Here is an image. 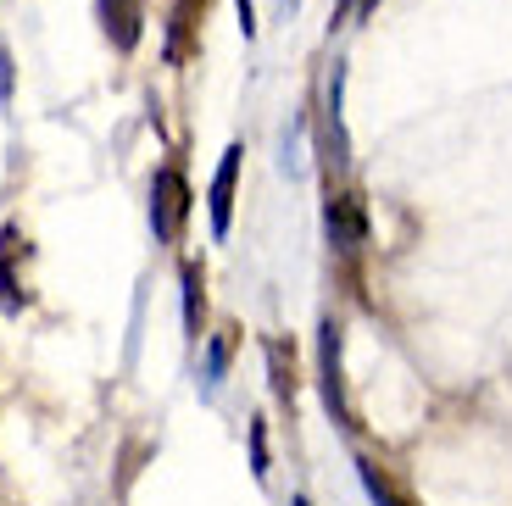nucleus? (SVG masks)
Instances as JSON below:
<instances>
[{"label":"nucleus","mask_w":512,"mask_h":506,"mask_svg":"<svg viewBox=\"0 0 512 506\" xmlns=\"http://www.w3.org/2000/svg\"><path fill=\"white\" fill-rule=\"evenodd\" d=\"M362 12H373V0H362Z\"/></svg>","instance_id":"15"},{"label":"nucleus","mask_w":512,"mask_h":506,"mask_svg":"<svg viewBox=\"0 0 512 506\" xmlns=\"http://www.w3.org/2000/svg\"><path fill=\"white\" fill-rule=\"evenodd\" d=\"M357 479H362V490H368L373 506H412V495L401 490V484L390 479V473H384L373 456H357Z\"/></svg>","instance_id":"7"},{"label":"nucleus","mask_w":512,"mask_h":506,"mask_svg":"<svg viewBox=\"0 0 512 506\" xmlns=\"http://www.w3.org/2000/svg\"><path fill=\"white\" fill-rule=\"evenodd\" d=\"M140 0H101V28L117 51H134L140 45Z\"/></svg>","instance_id":"5"},{"label":"nucleus","mask_w":512,"mask_h":506,"mask_svg":"<svg viewBox=\"0 0 512 506\" xmlns=\"http://www.w3.org/2000/svg\"><path fill=\"white\" fill-rule=\"evenodd\" d=\"M290 506H312V501H290Z\"/></svg>","instance_id":"16"},{"label":"nucleus","mask_w":512,"mask_h":506,"mask_svg":"<svg viewBox=\"0 0 512 506\" xmlns=\"http://www.w3.org/2000/svg\"><path fill=\"white\" fill-rule=\"evenodd\" d=\"M362 234H368V217H362L357 195H329V240L340 251H357Z\"/></svg>","instance_id":"4"},{"label":"nucleus","mask_w":512,"mask_h":506,"mask_svg":"<svg viewBox=\"0 0 512 506\" xmlns=\"http://www.w3.org/2000/svg\"><path fill=\"white\" fill-rule=\"evenodd\" d=\"M340 89H346V73L334 67V78H329V145H334V167H346V128H340Z\"/></svg>","instance_id":"8"},{"label":"nucleus","mask_w":512,"mask_h":506,"mask_svg":"<svg viewBox=\"0 0 512 506\" xmlns=\"http://www.w3.org/2000/svg\"><path fill=\"white\" fill-rule=\"evenodd\" d=\"M0 95H12V56L0 51Z\"/></svg>","instance_id":"14"},{"label":"nucleus","mask_w":512,"mask_h":506,"mask_svg":"<svg viewBox=\"0 0 512 506\" xmlns=\"http://www.w3.org/2000/svg\"><path fill=\"white\" fill-rule=\"evenodd\" d=\"M318 367H323V401H329V412L340 423H351L346 395H340V329H334V323L318 329Z\"/></svg>","instance_id":"3"},{"label":"nucleus","mask_w":512,"mask_h":506,"mask_svg":"<svg viewBox=\"0 0 512 506\" xmlns=\"http://www.w3.org/2000/svg\"><path fill=\"white\" fill-rule=\"evenodd\" d=\"M240 162H245V151L240 145H229L223 151V162H218V173H212V234H229V223H234V190H240Z\"/></svg>","instance_id":"2"},{"label":"nucleus","mask_w":512,"mask_h":506,"mask_svg":"<svg viewBox=\"0 0 512 506\" xmlns=\"http://www.w3.org/2000/svg\"><path fill=\"white\" fill-rule=\"evenodd\" d=\"M234 6H240V34L256 39V12H251V0H234Z\"/></svg>","instance_id":"13"},{"label":"nucleus","mask_w":512,"mask_h":506,"mask_svg":"<svg viewBox=\"0 0 512 506\" xmlns=\"http://www.w3.org/2000/svg\"><path fill=\"white\" fill-rule=\"evenodd\" d=\"M184 329H201V262H184Z\"/></svg>","instance_id":"9"},{"label":"nucleus","mask_w":512,"mask_h":506,"mask_svg":"<svg viewBox=\"0 0 512 506\" xmlns=\"http://www.w3.org/2000/svg\"><path fill=\"white\" fill-rule=\"evenodd\" d=\"M251 473L268 479V429H262V418L251 423Z\"/></svg>","instance_id":"12"},{"label":"nucleus","mask_w":512,"mask_h":506,"mask_svg":"<svg viewBox=\"0 0 512 506\" xmlns=\"http://www.w3.org/2000/svg\"><path fill=\"white\" fill-rule=\"evenodd\" d=\"M229 356H234V340H229V334H218V340L206 345V384H218L223 373H229Z\"/></svg>","instance_id":"11"},{"label":"nucleus","mask_w":512,"mask_h":506,"mask_svg":"<svg viewBox=\"0 0 512 506\" xmlns=\"http://www.w3.org/2000/svg\"><path fill=\"white\" fill-rule=\"evenodd\" d=\"M201 17H206V0H179V6H173V23H167V62L173 67L190 62V45H195Z\"/></svg>","instance_id":"6"},{"label":"nucleus","mask_w":512,"mask_h":506,"mask_svg":"<svg viewBox=\"0 0 512 506\" xmlns=\"http://www.w3.org/2000/svg\"><path fill=\"white\" fill-rule=\"evenodd\" d=\"M268 367H273V395L279 401H295V362L284 367V345L268 340Z\"/></svg>","instance_id":"10"},{"label":"nucleus","mask_w":512,"mask_h":506,"mask_svg":"<svg viewBox=\"0 0 512 506\" xmlns=\"http://www.w3.org/2000/svg\"><path fill=\"white\" fill-rule=\"evenodd\" d=\"M190 178L179 173V167H162V173L151 178V228H156V240H179L184 234V217H190Z\"/></svg>","instance_id":"1"}]
</instances>
